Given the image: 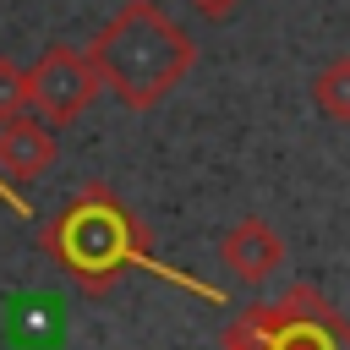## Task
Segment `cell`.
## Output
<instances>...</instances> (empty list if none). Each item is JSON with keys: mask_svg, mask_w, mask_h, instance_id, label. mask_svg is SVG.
I'll return each mask as SVG.
<instances>
[{"mask_svg": "<svg viewBox=\"0 0 350 350\" xmlns=\"http://www.w3.org/2000/svg\"><path fill=\"white\" fill-rule=\"evenodd\" d=\"M38 246H44V257H49L82 295H104V290H115L131 268H153V273H164L170 284H186V290H197L202 301H219L213 284H191V279H180V273H170V268L153 262V246H148L142 219H137L131 202H126L115 186H104V180H88V186L44 224Z\"/></svg>", "mask_w": 350, "mask_h": 350, "instance_id": "6da1fadb", "label": "cell"}, {"mask_svg": "<svg viewBox=\"0 0 350 350\" xmlns=\"http://www.w3.org/2000/svg\"><path fill=\"white\" fill-rule=\"evenodd\" d=\"M88 60H93L104 93H115L126 109H153L159 98H170L186 82V71L197 60V44L153 0H126L93 33Z\"/></svg>", "mask_w": 350, "mask_h": 350, "instance_id": "7a4b0ae2", "label": "cell"}, {"mask_svg": "<svg viewBox=\"0 0 350 350\" xmlns=\"http://www.w3.org/2000/svg\"><path fill=\"white\" fill-rule=\"evenodd\" d=\"M224 350H350V317L312 284H295L284 301L241 306L224 328Z\"/></svg>", "mask_w": 350, "mask_h": 350, "instance_id": "3957f363", "label": "cell"}, {"mask_svg": "<svg viewBox=\"0 0 350 350\" xmlns=\"http://www.w3.org/2000/svg\"><path fill=\"white\" fill-rule=\"evenodd\" d=\"M98 93H104V82H98L88 49L55 44L27 66V109H38V120H49V126H71Z\"/></svg>", "mask_w": 350, "mask_h": 350, "instance_id": "277c9868", "label": "cell"}, {"mask_svg": "<svg viewBox=\"0 0 350 350\" xmlns=\"http://www.w3.org/2000/svg\"><path fill=\"white\" fill-rule=\"evenodd\" d=\"M55 164V126L38 115H11L0 120V186H27Z\"/></svg>", "mask_w": 350, "mask_h": 350, "instance_id": "5b68a950", "label": "cell"}, {"mask_svg": "<svg viewBox=\"0 0 350 350\" xmlns=\"http://www.w3.org/2000/svg\"><path fill=\"white\" fill-rule=\"evenodd\" d=\"M219 262H224L235 279L262 284V279H273V273L284 268V241H279V230H273L268 219L246 213L241 224L224 230V241H219Z\"/></svg>", "mask_w": 350, "mask_h": 350, "instance_id": "8992f818", "label": "cell"}, {"mask_svg": "<svg viewBox=\"0 0 350 350\" xmlns=\"http://www.w3.org/2000/svg\"><path fill=\"white\" fill-rule=\"evenodd\" d=\"M312 104H317L328 120L350 126V55H334V60L312 77Z\"/></svg>", "mask_w": 350, "mask_h": 350, "instance_id": "52a82bcc", "label": "cell"}, {"mask_svg": "<svg viewBox=\"0 0 350 350\" xmlns=\"http://www.w3.org/2000/svg\"><path fill=\"white\" fill-rule=\"evenodd\" d=\"M22 109H27V71L0 55V120H11Z\"/></svg>", "mask_w": 350, "mask_h": 350, "instance_id": "ba28073f", "label": "cell"}, {"mask_svg": "<svg viewBox=\"0 0 350 350\" xmlns=\"http://www.w3.org/2000/svg\"><path fill=\"white\" fill-rule=\"evenodd\" d=\"M197 16H208V22H224V16H235V5L241 0H186Z\"/></svg>", "mask_w": 350, "mask_h": 350, "instance_id": "9c48e42d", "label": "cell"}]
</instances>
